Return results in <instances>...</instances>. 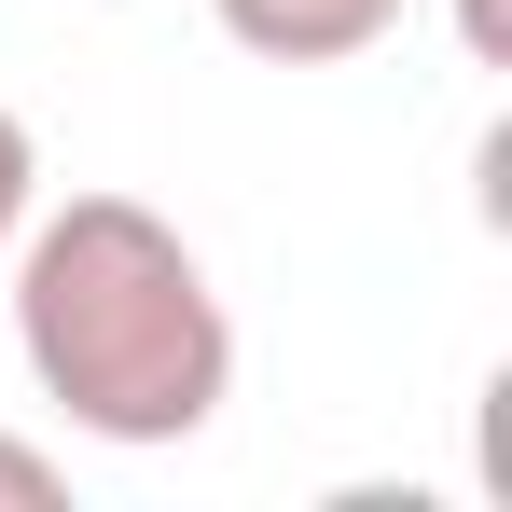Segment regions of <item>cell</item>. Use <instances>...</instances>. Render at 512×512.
Returning a JSON list of instances; mask_svg holds the SVG:
<instances>
[{"mask_svg": "<svg viewBox=\"0 0 512 512\" xmlns=\"http://www.w3.org/2000/svg\"><path fill=\"white\" fill-rule=\"evenodd\" d=\"M56 499H70V471H56L42 443H14V429H0V512H56Z\"/></svg>", "mask_w": 512, "mask_h": 512, "instance_id": "obj_4", "label": "cell"}, {"mask_svg": "<svg viewBox=\"0 0 512 512\" xmlns=\"http://www.w3.org/2000/svg\"><path fill=\"white\" fill-rule=\"evenodd\" d=\"M208 14H222V42H250L277 70H333V56L402 28V0H208Z\"/></svg>", "mask_w": 512, "mask_h": 512, "instance_id": "obj_2", "label": "cell"}, {"mask_svg": "<svg viewBox=\"0 0 512 512\" xmlns=\"http://www.w3.org/2000/svg\"><path fill=\"white\" fill-rule=\"evenodd\" d=\"M28 208H42V139H28V111L0 97V250L28 236Z\"/></svg>", "mask_w": 512, "mask_h": 512, "instance_id": "obj_3", "label": "cell"}, {"mask_svg": "<svg viewBox=\"0 0 512 512\" xmlns=\"http://www.w3.org/2000/svg\"><path fill=\"white\" fill-rule=\"evenodd\" d=\"M14 360L84 443H194L236 402V319L167 208L70 194L14 236Z\"/></svg>", "mask_w": 512, "mask_h": 512, "instance_id": "obj_1", "label": "cell"}]
</instances>
